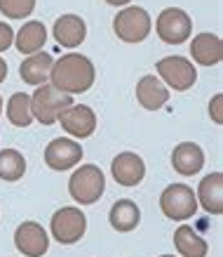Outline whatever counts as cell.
<instances>
[{"mask_svg":"<svg viewBox=\"0 0 223 257\" xmlns=\"http://www.w3.org/2000/svg\"><path fill=\"white\" fill-rule=\"evenodd\" d=\"M47 43V29L45 24L38 19H28L24 22V26L14 33V43L12 45L22 52V55H36L42 50V45Z\"/></svg>","mask_w":223,"mask_h":257,"instance_id":"obj_19","label":"cell"},{"mask_svg":"<svg viewBox=\"0 0 223 257\" xmlns=\"http://www.w3.org/2000/svg\"><path fill=\"white\" fill-rule=\"evenodd\" d=\"M5 78H8V62L0 57V83H5Z\"/></svg>","mask_w":223,"mask_h":257,"instance_id":"obj_27","label":"cell"},{"mask_svg":"<svg viewBox=\"0 0 223 257\" xmlns=\"http://www.w3.org/2000/svg\"><path fill=\"white\" fill-rule=\"evenodd\" d=\"M172 168L184 175V177H192L204 168V151L200 149V144L195 142H181L172 151Z\"/></svg>","mask_w":223,"mask_h":257,"instance_id":"obj_15","label":"cell"},{"mask_svg":"<svg viewBox=\"0 0 223 257\" xmlns=\"http://www.w3.org/2000/svg\"><path fill=\"white\" fill-rule=\"evenodd\" d=\"M174 245L181 257H207L209 243L190 224H178L174 231Z\"/></svg>","mask_w":223,"mask_h":257,"instance_id":"obj_21","label":"cell"},{"mask_svg":"<svg viewBox=\"0 0 223 257\" xmlns=\"http://www.w3.org/2000/svg\"><path fill=\"white\" fill-rule=\"evenodd\" d=\"M155 71H158L162 83L172 87V90H176V92L190 90L195 85V80H198V69H195V64L188 57H178V55L162 57L160 62L155 64Z\"/></svg>","mask_w":223,"mask_h":257,"instance_id":"obj_7","label":"cell"},{"mask_svg":"<svg viewBox=\"0 0 223 257\" xmlns=\"http://www.w3.org/2000/svg\"><path fill=\"white\" fill-rule=\"evenodd\" d=\"M70 104H73V94H66L54 85H47V83L38 85L36 92L31 94L33 120H38L40 125H54Z\"/></svg>","mask_w":223,"mask_h":257,"instance_id":"obj_3","label":"cell"},{"mask_svg":"<svg viewBox=\"0 0 223 257\" xmlns=\"http://www.w3.org/2000/svg\"><path fill=\"white\" fill-rule=\"evenodd\" d=\"M136 101L146 111H160L170 101V90H167V85L158 76L146 73L136 83Z\"/></svg>","mask_w":223,"mask_h":257,"instance_id":"obj_14","label":"cell"},{"mask_svg":"<svg viewBox=\"0 0 223 257\" xmlns=\"http://www.w3.org/2000/svg\"><path fill=\"white\" fill-rule=\"evenodd\" d=\"M160 210L172 222H186L198 212V198L188 184H170L160 194Z\"/></svg>","mask_w":223,"mask_h":257,"instance_id":"obj_6","label":"cell"},{"mask_svg":"<svg viewBox=\"0 0 223 257\" xmlns=\"http://www.w3.org/2000/svg\"><path fill=\"white\" fill-rule=\"evenodd\" d=\"M26 172V158L16 149L0 151V179L2 182H19Z\"/></svg>","mask_w":223,"mask_h":257,"instance_id":"obj_23","label":"cell"},{"mask_svg":"<svg viewBox=\"0 0 223 257\" xmlns=\"http://www.w3.org/2000/svg\"><path fill=\"white\" fill-rule=\"evenodd\" d=\"M5 113L8 120L14 127H28L33 123V113H31V94L26 92H14L5 104Z\"/></svg>","mask_w":223,"mask_h":257,"instance_id":"obj_22","label":"cell"},{"mask_svg":"<svg viewBox=\"0 0 223 257\" xmlns=\"http://www.w3.org/2000/svg\"><path fill=\"white\" fill-rule=\"evenodd\" d=\"M14 43V31H12V26L5 22H0V52H8L10 47Z\"/></svg>","mask_w":223,"mask_h":257,"instance_id":"obj_26","label":"cell"},{"mask_svg":"<svg viewBox=\"0 0 223 257\" xmlns=\"http://www.w3.org/2000/svg\"><path fill=\"white\" fill-rule=\"evenodd\" d=\"M113 31L122 43H144L153 31V19L144 8L127 5L113 19Z\"/></svg>","mask_w":223,"mask_h":257,"instance_id":"obj_4","label":"cell"},{"mask_svg":"<svg viewBox=\"0 0 223 257\" xmlns=\"http://www.w3.org/2000/svg\"><path fill=\"white\" fill-rule=\"evenodd\" d=\"M50 231H52L54 241L62 245H73L78 243L87 231V217L78 205H64L52 215L50 222Z\"/></svg>","mask_w":223,"mask_h":257,"instance_id":"obj_5","label":"cell"},{"mask_svg":"<svg viewBox=\"0 0 223 257\" xmlns=\"http://www.w3.org/2000/svg\"><path fill=\"white\" fill-rule=\"evenodd\" d=\"M198 205H202L209 215H223V172L216 170L202 179L195 191Z\"/></svg>","mask_w":223,"mask_h":257,"instance_id":"obj_16","label":"cell"},{"mask_svg":"<svg viewBox=\"0 0 223 257\" xmlns=\"http://www.w3.org/2000/svg\"><path fill=\"white\" fill-rule=\"evenodd\" d=\"M190 62L200 66H216L223 59V40L216 33H200L190 43Z\"/></svg>","mask_w":223,"mask_h":257,"instance_id":"obj_17","label":"cell"},{"mask_svg":"<svg viewBox=\"0 0 223 257\" xmlns=\"http://www.w3.org/2000/svg\"><path fill=\"white\" fill-rule=\"evenodd\" d=\"M110 175L120 187H136L144 182L146 177V163L138 154H132V151H122L113 158L110 163Z\"/></svg>","mask_w":223,"mask_h":257,"instance_id":"obj_12","label":"cell"},{"mask_svg":"<svg viewBox=\"0 0 223 257\" xmlns=\"http://www.w3.org/2000/svg\"><path fill=\"white\" fill-rule=\"evenodd\" d=\"M106 191V175L99 165L87 163L73 170L68 179V194L78 205H92Z\"/></svg>","mask_w":223,"mask_h":257,"instance_id":"obj_2","label":"cell"},{"mask_svg":"<svg viewBox=\"0 0 223 257\" xmlns=\"http://www.w3.org/2000/svg\"><path fill=\"white\" fill-rule=\"evenodd\" d=\"M160 257H174V255H160Z\"/></svg>","mask_w":223,"mask_h":257,"instance_id":"obj_30","label":"cell"},{"mask_svg":"<svg viewBox=\"0 0 223 257\" xmlns=\"http://www.w3.org/2000/svg\"><path fill=\"white\" fill-rule=\"evenodd\" d=\"M155 31L162 43L167 45H181L190 38L192 33V19L188 12L181 8H164L155 19Z\"/></svg>","mask_w":223,"mask_h":257,"instance_id":"obj_8","label":"cell"},{"mask_svg":"<svg viewBox=\"0 0 223 257\" xmlns=\"http://www.w3.org/2000/svg\"><path fill=\"white\" fill-rule=\"evenodd\" d=\"M0 113H2V97H0Z\"/></svg>","mask_w":223,"mask_h":257,"instance_id":"obj_29","label":"cell"},{"mask_svg":"<svg viewBox=\"0 0 223 257\" xmlns=\"http://www.w3.org/2000/svg\"><path fill=\"white\" fill-rule=\"evenodd\" d=\"M52 36L66 50H76L87 38V24L78 15H62L52 26Z\"/></svg>","mask_w":223,"mask_h":257,"instance_id":"obj_13","label":"cell"},{"mask_svg":"<svg viewBox=\"0 0 223 257\" xmlns=\"http://www.w3.org/2000/svg\"><path fill=\"white\" fill-rule=\"evenodd\" d=\"M209 118L214 120L216 125H223V94L216 92L209 101Z\"/></svg>","mask_w":223,"mask_h":257,"instance_id":"obj_25","label":"cell"},{"mask_svg":"<svg viewBox=\"0 0 223 257\" xmlns=\"http://www.w3.org/2000/svg\"><path fill=\"white\" fill-rule=\"evenodd\" d=\"M96 71L90 57L80 55V52H68L54 59L52 71H50V85L62 90L66 94H82L94 85Z\"/></svg>","mask_w":223,"mask_h":257,"instance_id":"obj_1","label":"cell"},{"mask_svg":"<svg viewBox=\"0 0 223 257\" xmlns=\"http://www.w3.org/2000/svg\"><path fill=\"white\" fill-rule=\"evenodd\" d=\"M14 245L24 257H42L50 248V236L38 222H24L14 231Z\"/></svg>","mask_w":223,"mask_h":257,"instance_id":"obj_11","label":"cell"},{"mask_svg":"<svg viewBox=\"0 0 223 257\" xmlns=\"http://www.w3.org/2000/svg\"><path fill=\"white\" fill-rule=\"evenodd\" d=\"M108 5H113V8H127L132 0H106Z\"/></svg>","mask_w":223,"mask_h":257,"instance_id":"obj_28","label":"cell"},{"mask_svg":"<svg viewBox=\"0 0 223 257\" xmlns=\"http://www.w3.org/2000/svg\"><path fill=\"white\" fill-rule=\"evenodd\" d=\"M80 161H82V147L73 137H56L45 149L47 168H52L56 172L70 170V168L80 165Z\"/></svg>","mask_w":223,"mask_h":257,"instance_id":"obj_9","label":"cell"},{"mask_svg":"<svg viewBox=\"0 0 223 257\" xmlns=\"http://www.w3.org/2000/svg\"><path fill=\"white\" fill-rule=\"evenodd\" d=\"M36 10V0H0V15L8 19L31 17Z\"/></svg>","mask_w":223,"mask_h":257,"instance_id":"obj_24","label":"cell"},{"mask_svg":"<svg viewBox=\"0 0 223 257\" xmlns=\"http://www.w3.org/2000/svg\"><path fill=\"white\" fill-rule=\"evenodd\" d=\"M52 64H54V57L47 55V52H36V55H28L26 59L22 62L19 66V76L26 85H45L50 80V71H52Z\"/></svg>","mask_w":223,"mask_h":257,"instance_id":"obj_18","label":"cell"},{"mask_svg":"<svg viewBox=\"0 0 223 257\" xmlns=\"http://www.w3.org/2000/svg\"><path fill=\"white\" fill-rule=\"evenodd\" d=\"M108 222L110 226L116 229V231H134L141 222V210H138V205L130 198H120L110 205V212H108Z\"/></svg>","mask_w":223,"mask_h":257,"instance_id":"obj_20","label":"cell"},{"mask_svg":"<svg viewBox=\"0 0 223 257\" xmlns=\"http://www.w3.org/2000/svg\"><path fill=\"white\" fill-rule=\"evenodd\" d=\"M59 123L73 140H87L96 130V113L87 104H70L59 116Z\"/></svg>","mask_w":223,"mask_h":257,"instance_id":"obj_10","label":"cell"}]
</instances>
